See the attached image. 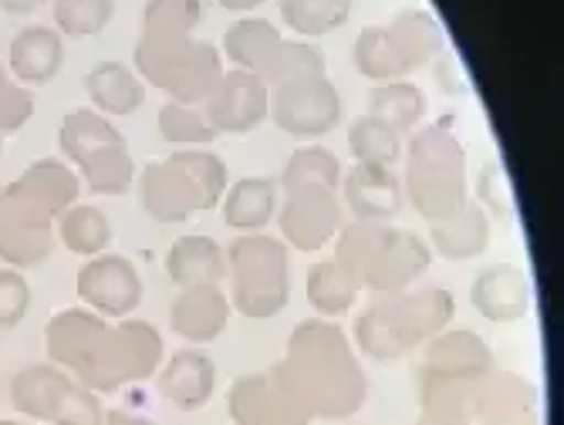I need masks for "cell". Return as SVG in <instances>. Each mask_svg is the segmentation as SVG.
I'll return each instance as SVG.
<instances>
[{
	"instance_id": "4316f807",
	"label": "cell",
	"mask_w": 564,
	"mask_h": 425,
	"mask_svg": "<svg viewBox=\"0 0 564 425\" xmlns=\"http://www.w3.org/2000/svg\"><path fill=\"white\" fill-rule=\"evenodd\" d=\"M8 196L41 209L44 217H62L78 196V176L62 159H41V163L24 170V176L8 189Z\"/></svg>"
},
{
	"instance_id": "484cf974",
	"label": "cell",
	"mask_w": 564,
	"mask_h": 425,
	"mask_svg": "<svg viewBox=\"0 0 564 425\" xmlns=\"http://www.w3.org/2000/svg\"><path fill=\"white\" fill-rule=\"evenodd\" d=\"M487 247H490V217L474 199H467L449 217L430 224V250L453 263L474 260Z\"/></svg>"
},
{
	"instance_id": "f35d334b",
	"label": "cell",
	"mask_w": 564,
	"mask_h": 425,
	"mask_svg": "<svg viewBox=\"0 0 564 425\" xmlns=\"http://www.w3.org/2000/svg\"><path fill=\"white\" fill-rule=\"evenodd\" d=\"M351 14V0H281V18L304 37L338 31Z\"/></svg>"
},
{
	"instance_id": "7dc6e473",
	"label": "cell",
	"mask_w": 564,
	"mask_h": 425,
	"mask_svg": "<svg viewBox=\"0 0 564 425\" xmlns=\"http://www.w3.org/2000/svg\"><path fill=\"white\" fill-rule=\"evenodd\" d=\"M217 4L227 11H237V14H250V11H258L264 0H217Z\"/></svg>"
},
{
	"instance_id": "8fae6325",
	"label": "cell",
	"mask_w": 564,
	"mask_h": 425,
	"mask_svg": "<svg viewBox=\"0 0 564 425\" xmlns=\"http://www.w3.org/2000/svg\"><path fill=\"white\" fill-rule=\"evenodd\" d=\"M139 196L149 220L156 224H186L196 212L217 206L210 193L183 166V159L176 152L160 159V163H149L139 173Z\"/></svg>"
},
{
	"instance_id": "ffe728a7",
	"label": "cell",
	"mask_w": 564,
	"mask_h": 425,
	"mask_svg": "<svg viewBox=\"0 0 564 425\" xmlns=\"http://www.w3.org/2000/svg\"><path fill=\"white\" fill-rule=\"evenodd\" d=\"M230 310L224 287H183L170 304V328L186 345H210L227 331Z\"/></svg>"
},
{
	"instance_id": "6da1fadb",
	"label": "cell",
	"mask_w": 564,
	"mask_h": 425,
	"mask_svg": "<svg viewBox=\"0 0 564 425\" xmlns=\"http://www.w3.org/2000/svg\"><path fill=\"white\" fill-rule=\"evenodd\" d=\"M274 375L312 422H348L369 399V375L358 351L328 317H312L291 331Z\"/></svg>"
},
{
	"instance_id": "f1b7e54d",
	"label": "cell",
	"mask_w": 564,
	"mask_h": 425,
	"mask_svg": "<svg viewBox=\"0 0 564 425\" xmlns=\"http://www.w3.org/2000/svg\"><path fill=\"white\" fill-rule=\"evenodd\" d=\"M88 98L98 116H132L145 101V81L126 62H98L85 78Z\"/></svg>"
},
{
	"instance_id": "681fc988",
	"label": "cell",
	"mask_w": 564,
	"mask_h": 425,
	"mask_svg": "<svg viewBox=\"0 0 564 425\" xmlns=\"http://www.w3.org/2000/svg\"><path fill=\"white\" fill-rule=\"evenodd\" d=\"M0 199H4V189H0Z\"/></svg>"
},
{
	"instance_id": "9c48e42d",
	"label": "cell",
	"mask_w": 564,
	"mask_h": 425,
	"mask_svg": "<svg viewBox=\"0 0 564 425\" xmlns=\"http://www.w3.org/2000/svg\"><path fill=\"white\" fill-rule=\"evenodd\" d=\"M160 364H163L160 331L145 322H135V317H122L119 325H109L106 338H101L82 379L88 389L119 392L126 385L152 379L160 371Z\"/></svg>"
},
{
	"instance_id": "e575fe53",
	"label": "cell",
	"mask_w": 564,
	"mask_h": 425,
	"mask_svg": "<svg viewBox=\"0 0 564 425\" xmlns=\"http://www.w3.org/2000/svg\"><path fill=\"white\" fill-rule=\"evenodd\" d=\"M348 152L355 163L395 170L402 163V135L372 112H362L348 126Z\"/></svg>"
},
{
	"instance_id": "d590c367",
	"label": "cell",
	"mask_w": 564,
	"mask_h": 425,
	"mask_svg": "<svg viewBox=\"0 0 564 425\" xmlns=\"http://www.w3.org/2000/svg\"><path fill=\"white\" fill-rule=\"evenodd\" d=\"M58 237L72 253L91 260L98 253H106V247L112 243V224L98 206L82 203V206H68L58 217Z\"/></svg>"
},
{
	"instance_id": "c3c4849f",
	"label": "cell",
	"mask_w": 564,
	"mask_h": 425,
	"mask_svg": "<svg viewBox=\"0 0 564 425\" xmlns=\"http://www.w3.org/2000/svg\"><path fill=\"white\" fill-rule=\"evenodd\" d=\"M341 425H362V422H341Z\"/></svg>"
},
{
	"instance_id": "2e32d148",
	"label": "cell",
	"mask_w": 564,
	"mask_h": 425,
	"mask_svg": "<svg viewBox=\"0 0 564 425\" xmlns=\"http://www.w3.org/2000/svg\"><path fill=\"white\" fill-rule=\"evenodd\" d=\"M341 206L351 212V220L362 224H392L402 209V179L389 166H369L355 163L348 173H341L338 186Z\"/></svg>"
},
{
	"instance_id": "d6a6232c",
	"label": "cell",
	"mask_w": 564,
	"mask_h": 425,
	"mask_svg": "<svg viewBox=\"0 0 564 425\" xmlns=\"http://www.w3.org/2000/svg\"><path fill=\"white\" fill-rule=\"evenodd\" d=\"M369 112L376 119H382L386 126H392L399 135L416 132L423 116H426V95L420 85H413L409 78L399 81H382L369 91Z\"/></svg>"
},
{
	"instance_id": "b9f144b4",
	"label": "cell",
	"mask_w": 564,
	"mask_h": 425,
	"mask_svg": "<svg viewBox=\"0 0 564 425\" xmlns=\"http://www.w3.org/2000/svg\"><path fill=\"white\" fill-rule=\"evenodd\" d=\"M474 203L494 220H514L518 203H514V193H510V176H507L500 159H487L484 163V170L477 176V199Z\"/></svg>"
},
{
	"instance_id": "d4e9b609",
	"label": "cell",
	"mask_w": 564,
	"mask_h": 425,
	"mask_svg": "<svg viewBox=\"0 0 564 425\" xmlns=\"http://www.w3.org/2000/svg\"><path fill=\"white\" fill-rule=\"evenodd\" d=\"M281 186L271 176H243L227 186L220 209L224 224L237 233H264V227L278 217Z\"/></svg>"
},
{
	"instance_id": "ee69618b",
	"label": "cell",
	"mask_w": 564,
	"mask_h": 425,
	"mask_svg": "<svg viewBox=\"0 0 564 425\" xmlns=\"http://www.w3.org/2000/svg\"><path fill=\"white\" fill-rule=\"evenodd\" d=\"M101 425H156V418H149L142 412H132V408H112V412H106Z\"/></svg>"
},
{
	"instance_id": "9a60e30c",
	"label": "cell",
	"mask_w": 564,
	"mask_h": 425,
	"mask_svg": "<svg viewBox=\"0 0 564 425\" xmlns=\"http://www.w3.org/2000/svg\"><path fill=\"white\" fill-rule=\"evenodd\" d=\"M227 412L234 425H312L274 368L240 375L227 392Z\"/></svg>"
},
{
	"instance_id": "bcb514c9",
	"label": "cell",
	"mask_w": 564,
	"mask_h": 425,
	"mask_svg": "<svg viewBox=\"0 0 564 425\" xmlns=\"http://www.w3.org/2000/svg\"><path fill=\"white\" fill-rule=\"evenodd\" d=\"M413 425H470L467 418H456V415H440V412H423Z\"/></svg>"
},
{
	"instance_id": "ab89813d",
	"label": "cell",
	"mask_w": 564,
	"mask_h": 425,
	"mask_svg": "<svg viewBox=\"0 0 564 425\" xmlns=\"http://www.w3.org/2000/svg\"><path fill=\"white\" fill-rule=\"evenodd\" d=\"M199 0H145L142 34L149 37H193L199 24Z\"/></svg>"
},
{
	"instance_id": "83f0119b",
	"label": "cell",
	"mask_w": 564,
	"mask_h": 425,
	"mask_svg": "<svg viewBox=\"0 0 564 425\" xmlns=\"http://www.w3.org/2000/svg\"><path fill=\"white\" fill-rule=\"evenodd\" d=\"M65 65V41L55 28L31 24L11 41V75L24 85H47Z\"/></svg>"
},
{
	"instance_id": "603a6c76",
	"label": "cell",
	"mask_w": 564,
	"mask_h": 425,
	"mask_svg": "<svg viewBox=\"0 0 564 425\" xmlns=\"http://www.w3.org/2000/svg\"><path fill=\"white\" fill-rule=\"evenodd\" d=\"M166 274L183 287H224L227 281V250L203 233L180 237L166 253Z\"/></svg>"
},
{
	"instance_id": "74e56055",
	"label": "cell",
	"mask_w": 564,
	"mask_h": 425,
	"mask_svg": "<svg viewBox=\"0 0 564 425\" xmlns=\"http://www.w3.org/2000/svg\"><path fill=\"white\" fill-rule=\"evenodd\" d=\"M156 126H160V135L176 149H207L217 139V129L210 126L203 105L166 101L160 109Z\"/></svg>"
},
{
	"instance_id": "f546056e",
	"label": "cell",
	"mask_w": 564,
	"mask_h": 425,
	"mask_svg": "<svg viewBox=\"0 0 564 425\" xmlns=\"http://www.w3.org/2000/svg\"><path fill=\"white\" fill-rule=\"evenodd\" d=\"M281 41L284 37H281V28L274 21L247 14V18H240V21H234L227 28L220 58H227L240 72H258L261 75V68L268 65V58L274 55Z\"/></svg>"
},
{
	"instance_id": "5bb4252c",
	"label": "cell",
	"mask_w": 564,
	"mask_h": 425,
	"mask_svg": "<svg viewBox=\"0 0 564 425\" xmlns=\"http://www.w3.org/2000/svg\"><path fill=\"white\" fill-rule=\"evenodd\" d=\"M78 297L101 317H129L142 304V277L119 253H98L78 271Z\"/></svg>"
},
{
	"instance_id": "cb8c5ba5",
	"label": "cell",
	"mask_w": 564,
	"mask_h": 425,
	"mask_svg": "<svg viewBox=\"0 0 564 425\" xmlns=\"http://www.w3.org/2000/svg\"><path fill=\"white\" fill-rule=\"evenodd\" d=\"M224 78V58L220 51L207 41H189V47L180 55V62L170 68V75L163 78V91L170 95V101H183V105H203L214 88Z\"/></svg>"
},
{
	"instance_id": "f6af8a7d",
	"label": "cell",
	"mask_w": 564,
	"mask_h": 425,
	"mask_svg": "<svg viewBox=\"0 0 564 425\" xmlns=\"http://www.w3.org/2000/svg\"><path fill=\"white\" fill-rule=\"evenodd\" d=\"M47 0H0V11H8L14 18H31L34 11H41Z\"/></svg>"
},
{
	"instance_id": "e0dca14e",
	"label": "cell",
	"mask_w": 564,
	"mask_h": 425,
	"mask_svg": "<svg viewBox=\"0 0 564 425\" xmlns=\"http://www.w3.org/2000/svg\"><path fill=\"white\" fill-rule=\"evenodd\" d=\"M470 304L494 325H518L534 304L531 281L518 263H490L470 284Z\"/></svg>"
},
{
	"instance_id": "4fadbf2b",
	"label": "cell",
	"mask_w": 564,
	"mask_h": 425,
	"mask_svg": "<svg viewBox=\"0 0 564 425\" xmlns=\"http://www.w3.org/2000/svg\"><path fill=\"white\" fill-rule=\"evenodd\" d=\"M268 105H271V88L258 72L230 68L224 72L214 95L203 101V112H207L217 135H247L268 119Z\"/></svg>"
},
{
	"instance_id": "3957f363",
	"label": "cell",
	"mask_w": 564,
	"mask_h": 425,
	"mask_svg": "<svg viewBox=\"0 0 564 425\" xmlns=\"http://www.w3.org/2000/svg\"><path fill=\"white\" fill-rule=\"evenodd\" d=\"M335 260L351 271L362 291L369 287L376 297H386L416 287V281L430 271L433 250L413 230L351 220L335 237Z\"/></svg>"
},
{
	"instance_id": "7c38bea8",
	"label": "cell",
	"mask_w": 564,
	"mask_h": 425,
	"mask_svg": "<svg viewBox=\"0 0 564 425\" xmlns=\"http://www.w3.org/2000/svg\"><path fill=\"white\" fill-rule=\"evenodd\" d=\"M341 196L338 189H325V186H312V189H297V193H284V199L278 203V227H281V240L301 253H315L325 250L338 230H341Z\"/></svg>"
},
{
	"instance_id": "7a4b0ae2",
	"label": "cell",
	"mask_w": 564,
	"mask_h": 425,
	"mask_svg": "<svg viewBox=\"0 0 564 425\" xmlns=\"http://www.w3.org/2000/svg\"><path fill=\"white\" fill-rule=\"evenodd\" d=\"M456 314V301L446 287H409L402 294L376 297L355 317V348L379 364L399 361L443 335Z\"/></svg>"
},
{
	"instance_id": "7402d4cb",
	"label": "cell",
	"mask_w": 564,
	"mask_h": 425,
	"mask_svg": "<svg viewBox=\"0 0 564 425\" xmlns=\"http://www.w3.org/2000/svg\"><path fill=\"white\" fill-rule=\"evenodd\" d=\"M109 331L106 317H98L95 310H62L55 314V322L47 325V351L58 364L85 375V368L91 364L101 338Z\"/></svg>"
},
{
	"instance_id": "44dd1931",
	"label": "cell",
	"mask_w": 564,
	"mask_h": 425,
	"mask_svg": "<svg viewBox=\"0 0 564 425\" xmlns=\"http://www.w3.org/2000/svg\"><path fill=\"white\" fill-rule=\"evenodd\" d=\"M160 395L180 412L207 408L217 392V364L207 351L183 348L160 368Z\"/></svg>"
},
{
	"instance_id": "5b68a950",
	"label": "cell",
	"mask_w": 564,
	"mask_h": 425,
	"mask_svg": "<svg viewBox=\"0 0 564 425\" xmlns=\"http://www.w3.org/2000/svg\"><path fill=\"white\" fill-rule=\"evenodd\" d=\"M494 371V351L474 331H443L423 345L416 385L423 412L456 415L470 422L477 385Z\"/></svg>"
},
{
	"instance_id": "7bdbcfd3",
	"label": "cell",
	"mask_w": 564,
	"mask_h": 425,
	"mask_svg": "<svg viewBox=\"0 0 564 425\" xmlns=\"http://www.w3.org/2000/svg\"><path fill=\"white\" fill-rule=\"evenodd\" d=\"M31 307V287L18 271H0V331L18 328Z\"/></svg>"
},
{
	"instance_id": "836d02e7",
	"label": "cell",
	"mask_w": 564,
	"mask_h": 425,
	"mask_svg": "<svg viewBox=\"0 0 564 425\" xmlns=\"http://www.w3.org/2000/svg\"><path fill=\"white\" fill-rule=\"evenodd\" d=\"M284 193H297V189H312V186H325V189H338L341 186V163L338 155L328 145L318 142H304L297 145L281 173L278 183Z\"/></svg>"
},
{
	"instance_id": "60d3db41",
	"label": "cell",
	"mask_w": 564,
	"mask_h": 425,
	"mask_svg": "<svg viewBox=\"0 0 564 425\" xmlns=\"http://www.w3.org/2000/svg\"><path fill=\"white\" fill-rule=\"evenodd\" d=\"M55 31L68 37H91L109 28L116 14V0H51Z\"/></svg>"
},
{
	"instance_id": "52a82bcc",
	"label": "cell",
	"mask_w": 564,
	"mask_h": 425,
	"mask_svg": "<svg viewBox=\"0 0 564 425\" xmlns=\"http://www.w3.org/2000/svg\"><path fill=\"white\" fill-rule=\"evenodd\" d=\"M443 28L426 11H402L389 24L362 28L355 41V68L369 81H399L430 65L443 51Z\"/></svg>"
},
{
	"instance_id": "4dcf8cb0",
	"label": "cell",
	"mask_w": 564,
	"mask_h": 425,
	"mask_svg": "<svg viewBox=\"0 0 564 425\" xmlns=\"http://www.w3.org/2000/svg\"><path fill=\"white\" fill-rule=\"evenodd\" d=\"M304 291H307V304L315 307V314L335 322V317H341L355 307L358 291L362 287H358L351 271L341 268L335 257H325V260L312 263V271L304 277Z\"/></svg>"
},
{
	"instance_id": "d6986e66",
	"label": "cell",
	"mask_w": 564,
	"mask_h": 425,
	"mask_svg": "<svg viewBox=\"0 0 564 425\" xmlns=\"http://www.w3.org/2000/svg\"><path fill=\"white\" fill-rule=\"evenodd\" d=\"M51 243H55L51 217L4 193L0 199V257L14 268H34L51 253Z\"/></svg>"
},
{
	"instance_id": "30bf717a",
	"label": "cell",
	"mask_w": 564,
	"mask_h": 425,
	"mask_svg": "<svg viewBox=\"0 0 564 425\" xmlns=\"http://www.w3.org/2000/svg\"><path fill=\"white\" fill-rule=\"evenodd\" d=\"M341 112H345L341 91L335 88V81L328 75L301 78V81H288V85L271 88L268 116L274 119V126L284 135L315 142L341 122Z\"/></svg>"
},
{
	"instance_id": "ac0fdd59",
	"label": "cell",
	"mask_w": 564,
	"mask_h": 425,
	"mask_svg": "<svg viewBox=\"0 0 564 425\" xmlns=\"http://www.w3.org/2000/svg\"><path fill=\"white\" fill-rule=\"evenodd\" d=\"M470 425H541L538 392L514 371H490L477 385Z\"/></svg>"
},
{
	"instance_id": "8992f818",
	"label": "cell",
	"mask_w": 564,
	"mask_h": 425,
	"mask_svg": "<svg viewBox=\"0 0 564 425\" xmlns=\"http://www.w3.org/2000/svg\"><path fill=\"white\" fill-rule=\"evenodd\" d=\"M230 307L250 322H271L291 301V257L281 237L243 233L227 250Z\"/></svg>"
},
{
	"instance_id": "1f68e13d",
	"label": "cell",
	"mask_w": 564,
	"mask_h": 425,
	"mask_svg": "<svg viewBox=\"0 0 564 425\" xmlns=\"http://www.w3.org/2000/svg\"><path fill=\"white\" fill-rule=\"evenodd\" d=\"M75 382L62 375L58 368H28L14 382V402L34 418H55L65 412L68 399L75 395Z\"/></svg>"
},
{
	"instance_id": "ba28073f",
	"label": "cell",
	"mask_w": 564,
	"mask_h": 425,
	"mask_svg": "<svg viewBox=\"0 0 564 425\" xmlns=\"http://www.w3.org/2000/svg\"><path fill=\"white\" fill-rule=\"evenodd\" d=\"M62 152L82 170L91 193L122 196L132 186V155L126 135L95 109H78L62 122Z\"/></svg>"
},
{
	"instance_id": "8d00e7d4",
	"label": "cell",
	"mask_w": 564,
	"mask_h": 425,
	"mask_svg": "<svg viewBox=\"0 0 564 425\" xmlns=\"http://www.w3.org/2000/svg\"><path fill=\"white\" fill-rule=\"evenodd\" d=\"M318 75H328V58L312 41H281L278 51L268 58V65L261 68V78L268 88L301 81V78H318Z\"/></svg>"
},
{
	"instance_id": "277c9868",
	"label": "cell",
	"mask_w": 564,
	"mask_h": 425,
	"mask_svg": "<svg viewBox=\"0 0 564 425\" xmlns=\"http://www.w3.org/2000/svg\"><path fill=\"white\" fill-rule=\"evenodd\" d=\"M402 193L430 224L449 217L470 199L467 152L449 122L423 126L402 145Z\"/></svg>"
}]
</instances>
